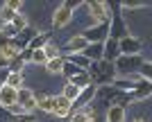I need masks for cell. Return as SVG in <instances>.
Returning a JSON list of instances; mask_svg holds the SVG:
<instances>
[{"mask_svg":"<svg viewBox=\"0 0 152 122\" xmlns=\"http://www.w3.org/2000/svg\"><path fill=\"white\" fill-rule=\"evenodd\" d=\"M91 79H93V84L98 86V88H111L116 84V79H118V70H116V64L114 61H107V59H102L100 64H93L89 70Z\"/></svg>","mask_w":152,"mask_h":122,"instance_id":"obj_1","label":"cell"},{"mask_svg":"<svg viewBox=\"0 0 152 122\" xmlns=\"http://www.w3.org/2000/svg\"><path fill=\"white\" fill-rule=\"evenodd\" d=\"M86 9H89V16L93 20V25H102V23H109L111 20V5L104 2V0H98V2H86Z\"/></svg>","mask_w":152,"mask_h":122,"instance_id":"obj_2","label":"cell"},{"mask_svg":"<svg viewBox=\"0 0 152 122\" xmlns=\"http://www.w3.org/2000/svg\"><path fill=\"white\" fill-rule=\"evenodd\" d=\"M141 66H143V57H141V54H134V57H118L116 70H118V75L129 77V75H136V72H139Z\"/></svg>","mask_w":152,"mask_h":122,"instance_id":"obj_3","label":"cell"},{"mask_svg":"<svg viewBox=\"0 0 152 122\" xmlns=\"http://www.w3.org/2000/svg\"><path fill=\"white\" fill-rule=\"evenodd\" d=\"M73 12H75V7H73V2H61V5L55 9V14H52V25H55V30H61V27H66L73 20Z\"/></svg>","mask_w":152,"mask_h":122,"instance_id":"obj_4","label":"cell"},{"mask_svg":"<svg viewBox=\"0 0 152 122\" xmlns=\"http://www.w3.org/2000/svg\"><path fill=\"white\" fill-rule=\"evenodd\" d=\"M82 36L89 43H104L109 39V23H102V25H91L82 32Z\"/></svg>","mask_w":152,"mask_h":122,"instance_id":"obj_5","label":"cell"},{"mask_svg":"<svg viewBox=\"0 0 152 122\" xmlns=\"http://www.w3.org/2000/svg\"><path fill=\"white\" fill-rule=\"evenodd\" d=\"M125 36H129V30H127L125 18H123L121 14H114L111 20H109V39L121 41V39H125Z\"/></svg>","mask_w":152,"mask_h":122,"instance_id":"obj_6","label":"cell"},{"mask_svg":"<svg viewBox=\"0 0 152 122\" xmlns=\"http://www.w3.org/2000/svg\"><path fill=\"white\" fill-rule=\"evenodd\" d=\"M121 45V57H134V54H141V41L136 36H125V39L118 41Z\"/></svg>","mask_w":152,"mask_h":122,"instance_id":"obj_7","label":"cell"},{"mask_svg":"<svg viewBox=\"0 0 152 122\" xmlns=\"http://www.w3.org/2000/svg\"><path fill=\"white\" fill-rule=\"evenodd\" d=\"M18 104H20V106H25V109L30 111V113H34V111L39 109L37 93H34L32 88H25V86H23V88L18 90Z\"/></svg>","mask_w":152,"mask_h":122,"instance_id":"obj_8","label":"cell"},{"mask_svg":"<svg viewBox=\"0 0 152 122\" xmlns=\"http://www.w3.org/2000/svg\"><path fill=\"white\" fill-rule=\"evenodd\" d=\"M20 7H23L20 0H9V2H5V5L0 7V20H2V23H14V18L18 16Z\"/></svg>","mask_w":152,"mask_h":122,"instance_id":"obj_9","label":"cell"},{"mask_svg":"<svg viewBox=\"0 0 152 122\" xmlns=\"http://www.w3.org/2000/svg\"><path fill=\"white\" fill-rule=\"evenodd\" d=\"M39 34H41V32H39L37 27H30V25H27L25 30H23V32H20L18 36H16V39H14V45H16V48H18V50L23 52V50L27 48V45H30L32 41H34V39L39 36Z\"/></svg>","mask_w":152,"mask_h":122,"instance_id":"obj_10","label":"cell"},{"mask_svg":"<svg viewBox=\"0 0 152 122\" xmlns=\"http://www.w3.org/2000/svg\"><path fill=\"white\" fill-rule=\"evenodd\" d=\"M89 48V41L84 39L82 34H75V36H70L68 41H66V52L68 54H80V52H84Z\"/></svg>","mask_w":152,"mask_h":122,"instance_id":"obj_11","label":"cell"},{"mask_svg":"<svg viewBox=\"0 0 152 122\" xmlns=\"http://www.w3.org/2000/svg\"><path fill=\"white\" fill-rule=\"evenodd\" d=\"M95 95H98V86H95V84H91V86H86V88L80 93V97H77V102L73 104V106H77V111L84 109V106H89V104L95 100Z\"/></svg>","mask_w":152,"mask_h":122,"instance_id":"obj_12","label":"cell"},{"mask_svg":"<svg viewBox=\"0 0 152 122\" xmlns=\"http://www.w3.org/2000/svg\"><path fill=\"white\" fill-rule=\"evenodd\" d=\"M14 104H18V90L9 88V86H2V95H0V106L2 109H12Z\"/></svg>","mask_w":152,"mask_h":122,"instance_id":"obj_13","label":"cell"},{"mask_svg":"<svg viewBox=\"0 0 152 122\" xmlns=\"http://www.w3.org/2000/svg\"><path fill=\"white\" fill-rule=\"evenodd\" d=\"M129 102H134V100H132V95H129L127 90H116V93H111V95L107 97L109 106H123V109H125Z\"/></svg>","mask_w":152,"mask_h":122,"instance_id":"obj_14","label":"cell"},{"mask_svg":"<svg viewBox=\"0 0 152 122\" xmlns=\"http://www.w3.org/2000/svg\"><path fill=\"white\" fill-rule=\"evenodd\" d=\"M52 116H57V118H70L73 116V102L70 100H66L64 95L57 97V106H55V113Z\"/></svg>","mask_w":152,"mask_h":122,"instance_id":"obj_15","label":"cell"},{"mask_svg":"<svg viewBox=\"0 0 152 122\" xmlns=\"http://www.w3.org/2000/svg\"><path fill=\"white\" fill-rule=\"evenodd\" d=\"M64 59H66V61H70V64H75L80 70H86V72H89L91 66H93V61H91V59L86 57L84 52H80V54H66Z\"/></svg>","mask_w":152,"mask_h":122,"instance_id":"obj_16","label":"cell"},{"mask_svg":"<svg viewBox=\"0 0 152 122\" xmlns=\"http://www.w3.org/2000/svg\"><path fill=\"white\" fill-rule=\"evenodd\" d=\"M118 57H121V45H118V41L116 39H107L104 41V59L116 64Z\"/></svg>","mask_w":152,"mask_h":122,"instance_id":"obj_17","label":"cell"},{"mask_svg":"<svg viewBox=\"0 0 152 122\" xmlns=\"http://www.w3.org/2000/svg\"><path fill=\"white\" fill-rule=\"evenodd\" d=\"M84 54L93 61V64H100L104 59V43H89V48L84 50Z\"/></svg>","mask_w":152,"mask_h":122,"instance_id":"obj_18","label":"cell"},{"mask_svg":"<svg viewBox=\"0 0 152 122\" xmlns=\"http://www.w3.org/2000/svg\"><path fill=\"white\" fill-rule=\"evenodd\" d=\"M129 95H132V100H145V97H150L152 95V82L141 79V82L136 84V88H134Z\"/></svg>","mask_w":152,"mask_h":122,"instance_id":"obj_19","label":"cell"},{"mask_svg":"<svg viewBox=\"0 0 152 122\" xmlns=\"http://www.w3.org/2000/svg\"><path fill=\"white\" fill-rule=\"evenodd\" d=\"M39 100V111H45V113H55V106H57V97L48 95V93H41L37 95Z\"/></svg>","mask_w":152,"mask_h":122,"instance_id":"obj_20","label":"cell"},{"mask_svg":"<svg viewBox=\"0 0 152 122\" xmlns=\"http://www.w3.org/2000/svg\"><path fill=\"white\" fill-rule=\"evenodd\" d=\"M68 84H73V86H77V88H86V86H91V84H93V79H91V75L86 70H82V72H77L75 77H70L68 79Z\"/></svg>","mask_w":152,"mask_h":122,"instance_id":"obj_21","label":"cell"},{"mask_svg":"<svg viewBox=\"0 0 152 122\" xmlns=\"http://www.w3.org/2000/svg\"><path fill=\"white\" fill-rule=\"evenodd\" d=\"M64 66H66V59H64V54H61V57H57V59H50V61L45 64V70L52 72V75H59V72H64Z\"/></svg>","mask_w":152,"mask_h":122,"instance_id":"obj_22","label":"cell"},{"mask_svg":"<svg viewBox=\"0 0 152 122\" xmlns=\"http://www.w3.org/2000/svg\"><path fill=\"white\" fill-rule=\"evenodd\" d=\"M107 122H125V109L123 106H109L107 109Z\"/></svg>","mask_w":152,"mask_h":122,"instance_id":"obj_23","label":"cell"},{"mask_svg":"<svg viewBox=\"0 0 152 122\" xmlns=\"http://www.w3.org/2000/svg\"><path fill=\"white\" fill-rule=\"evenodd\" d=\"M80 93H82V88H77V86H73V84L66 82V86H64V93H61V95L75 104V102H77V97H80Z\"/></svg>","mask_w":152,"mask_h":122,"instance_id":"obj_24","label":"cell"},{"mask_svg":"<svg viewBox=\"0 0 152 122\" xmlns=\"http://www.w3.org/2000/svg\"><path fill=\"white\" fill-rule=\"evenodd\" d=\"M48 39H50V34L41 32V34H39V36H37V39H34V41H32L30 45H27V48H30L32 52H37V50H43L45 45H48Z\"/></svg>","mask_w":152,"mask_h":122,"instance_id":"obj_25","label":"cell"},{"mask_svg":"<svg viewBox=\"0 0 152 122\" xmlns=\"http://www.w3.org/2000/svg\"><path fill=\"white\" fill-rule=\"evenodd\" d=\"M7 86H9V88L20 90V88H23V72H12L9 79H7Z\"/></svg>","mask_w":152,"mask_h":122,"instance_id":"obj_26","label":"cell"},{"mask_svg":"<svg viewBox=\"0 0 152 122\" xmlns=\"http://www.w3.org/2000/svg\"><path fill=\"white\" fill-rule=\"evenodd\" d=\"M139 75H141V79L152 82V61H143V66L139 68Z\"/></svg>","mask_w":152,"mask_h":122,"instance_id":"obj_27","label":"cell"},{"mask_svg":"<svg viewBox=\"0 0 152 122\" xmlns=\"http://www.w3.org/2000/svg\"><path fill=\"white\" fill-rule=\"evenodd\" d=\"M12 25L16 27V32L20 34V32H23V30H25L27 25H30V23H27V18H25V16H23V14H18V16L14 18V23H12Z\"/></svg>","mask_w":152,"mask_h":122,"instance_id":"obj_28","label":"cell"},{"mask_svg":"<svg viewBox=\"0 0 152 122\" xmlns=\"http://www.w3.org/2000/svg\"><path fill=\"white\" fill-rule=\"evenodd\" d=\"M0 32L5 34V36H9V39H16V36H18V32H16V27H14L12 23H2Z\"/></svg>","mask_w":152,"mask_h":122,"instance_id":"obj_29","label":"cell"},{"mask_svg":"<svg viewBox=\"0 0 152 122\" xmlns=\"http://www.w3.org/2000/svg\"><path fill=\"white\" fill-rule=\"evenodd\" d=\"M43 52H45V57H48V61H50V59H57V57H61V54H59V48L57 45H52V43H48L43 48Z\"/></svg>","mask_w":152,"mask_h":122,"instance_id":"obj_30","label":"cell"},{"mask_svg":"<svg viewBox=\"0 0 152 122\" xmlns=\"http://www.w3.org/2000/svg\"><path fill=\"white\" fill-rule=\"evenodd\" d=\"M32 64L45 66V64H48V57H45V52H43V50H37L34 54H32Z\"/></svg>","mask_w":152,"mask_h":122,"instance_id":"obj_31","label":"cell"},{"mask_svg":"<svg viewBox=\"0 0 152 122\" xmlns=\"http://www.w3.org/2000/svg\"><path fill=\"white\" fill-rule=\"evenodd\" d=\"M77 72H82V70H80V68H77L75 64H70V61H66V66H64V75H66V77L70 79V77H75Z\"/></svg>","mask_w":152,"mask_h":122,"instance_id":"obj_32","label":"cell"},{"mask_svg":"<svg viewBox=\"0 0 152 122\" xmlns=\"http://www.w3.org/2000/svg\"><path fill=\"white\" fill-rule=\"evenodd\" d=\"M70 122H93V120H91L84 111H75V113L70 116Z\"/></svg>","mask_w":152,"mask_h":122,"instance_id":"obj_33","label":"cell"},{"mask_svg":"<svg viewBox=\"0 0 152 122\" xmlns=\"http://www.w3.org/2000/svg\"><path fill=\"white\" fill-rule=\"evenodd\" d=\"M23 66H25V61H23L20 57H16L12 64H9V70L12 72H23Z\"/></svg>","mask_w":152,"mask_h":122,"instance_id":"obj_34","label":"cell"},{"mask_svg":"<svg viewBox=\"0 0 152 122\" xmlns=\"http://www.w3.org/2000/svg\"><path fill=\"white\" fill-rule=\"evenodd\" d=\"M9 45H14V39H9V36H5V34L0 32V52L5 50V48H9Z\"/></svg>","mask_w":152,"mask_h":122,"instance_id":"obj_35","label":"cell"},{"mask_svg":"<svg viewBox=\"0 0 152 122\" xmlns=\"http://www.w3.org/2000/svg\"><path fill=\"white\" fill-rule=\"evenodd\" d=\"M145 2H121V9H143Z\"/></svg>","mask_w":152,"mask_h":122,"instance_id":"obj_36","label":"cell"},{"mask_svg":"<svg viewBox=\"0 0 152 122\" xmlns=\"http://www.w3.org/2000/svg\"><path fill=\"white\" fill-rule=\"evenodd\" d=\"M9 75H12V70H9V68H2V70H0V86H7Z\"/></svg>","mask_w":152,"mask_h":122,"instance_id":"obj_37","label":"cell"},{"mask_svg":"<svg viewBox=\"0 0 152 122\" xmlns=\"http://www.w3.org/2000/svg\"><path fill=\"white\" fill-rule=\"evenodd\" d=\"M32 54H34V52H32L30 48H25V50L20 52V59H23V61H25V64H32Z\"/></svg>","mask_w":152,"mask_h":122,"instance_id":"obj_38","label":"cell"},{"mask_svg":"<svg viewBox=\"0 0 152 122\" xmlns=\"http://www.w3.org/2000/svg\"><path fill=\"white\" fill-rule=\"evenodd\" d=\"M80 111H84V113H86V116H89L91 120L95 118V111H93V106H91V104H89V106H84V109H80Z\"/></svg>","mask_w":152,"mask_h":122,"instance_id":"obj_39","label":"cell"},{"mask_svg":"<svg viewBox=\"0 0 152 122\" xmlns=\"http://www.w3.org/2000/svg\"><path fill=\"white\" fill-rule=\"evenodd\" d=\"M9 64H12V61H9L5 54H0V70H2V68H9Z\"/></svg>","mask_w":152,"mask_h":122,"instance_id":"obj_40","label":"cell"},{"mask_svg":"<svg viewBox=\"0 0 152 122\" xmlns=\"http://www.w3.org/2000/svg\"><path fill=\"white\" fill-rule=\"evenodd\" d=\"M25 122H37V120H34V116H30V120H25Z\"/></svg>","mask_w":152,"mask_h":122,"instance_id":"obj_41","label":"cell"},{"mask_svg":"<svg viewBox=\"0 0 152 122\" xmlns=\"http://www.w3.org/2000/svg\"><path fill=\"white\" fill-rule=\"evenodd\" d=\"M132 122H145V120H139V118H136V120H132Z\"/></svg>","mask_w":152,"mask_h":122,"instance_id":"obj_42","label":"cell"},{"mask_svg":"<svg viewBox=\"0 0 152 122\" xmlns=\"http://www.w3.org/2000/svg\"><path fill=\"white\" fill-rule=\"evenodd\" d=\"M0 95H2V86H0Z\"/></svg>","mask_w":152,"mask_h":122,"instance_id":"obj_43","label":"cell"}]
</instances>
